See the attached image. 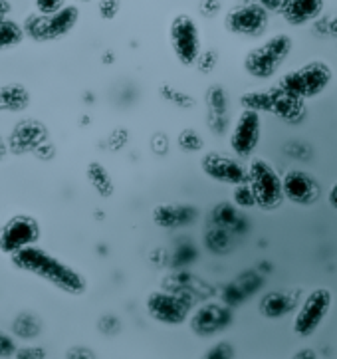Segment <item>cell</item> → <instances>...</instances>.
I'll use <instances>...</instances> for the list:
<instances>
[{
	"label": "cell",
	"mask_w": 337,
	"mask_h": 359,
	"mask_svg": "<svg viewBox=\"0 0 337 359\" xmlns=\"http://www.w3.org/2000/svg\"><path fill=\"white\" fill-rule=\"evenodd\" d=\"M11 262L16 270L46 280L48 284H52L54 288L66 292L70 296H82L88 290V280L83 278L82 272H78L76 268L60 260L58 256L50 255L38 244L12 255Z\"/></svg>",
	"instance_id": "1"
},
{
	"label": "cell",
	"mask_w": 337,
	"mask_h": 359,
	"mask_svg": "<svg viewBox=\"0 0 337 359\" xmlns=\"http://www.w3.org/2000/svg\"><path fill=\"white\" fill-rule=\"evenodd\" d=\"M291 50H294V38L290 34L278 32L262 40L254 48H250L242 60V68L254 80H270L278 74L284 62L290 58Z\"/></svg>",
	"instance_id": "2"
},
{
	"label": "cell",
	"mask_w": 337,
	"mask_h": 359,
	"mask_svg": "<svg viewBox=\"0 0 337 359\" xmlns=\"http://www.w3.org/2000/svg\"><path fill=\"white\" fill-rule=\"evenodd\" d=\"M333 81V68L326 60H310L280 78L278 88L296 100H314Z\"/></svg>",
	"instance_id": "3"
},
{
	"label": "cell",
	"mask_w": 337,
	"mask_h": 359,
	"mask_svg": "<svg viewBox=\"0 0 337 359\" xmlns=\"http://www.w3.org/2000/svg\"><path fill=\"white\" fill-rule=\"evenodd\" d=\"M80 22V8L76 4H66L54 14L32 12L24 18L22 28L26 38L34 42H56L70 34Z\"/></svg>",
	"instance_id": "4"
},
{
	"label": "cell",
	"mask_w": 337,
	"mask_h": 359,
	"mask_svg": "<svg viewBox=\"0 0 337 359\" xmlns=\"http://www.w3.org/2000/svg\"><path fill=\"white\" fill-rule=\"evenodd\" d=\"M169 44L181 66L185 68L197 66L198 58L202 54V36H200V26L191 14L179 12L171 18Z\"/></svg>",
	"instance_id": "5"
},
{
	"label": "cell",
	"mask_w": 337,
	"mask_h": 359,
	"mask_svg": "<svg viewBox=\"0 0 337 359\" xmlns=\"http://www.w3.org/2000/svg\"><path fill=\"white\" fill-rule=\"evenodd\" d=\"M248 187L252 189L256 207L276 210L284 203L282 175L262 157H252L248 163Z\"/></svg>",
	"instance_id": "6"
},
{
	"label": "cell",
	"mask_w": 337,
	"mask_h": 359,
	"mask_svg": "<svg viewBox=\"0 0 337 359\" xmlns=\"http://www.w3.org/2000/svg\"><path fill=\"white\" fill-rule=\"evenodd\" d=\"M270 11L256 0H245L224 14L226 32L242 38H260L268 30Z\"/></svg>",
	"instance_id": "7"
},
{
	"label": "cell",
	"mask_w": 337,
	"mask_h": 359,
	"mask_svg": "<svg viewBox=\"0 0 337 359\" xmlns=\"http://www.w3.org/2000/svg\"><path fill=\"white\" fill-rule=\"evenodd\" d=\"M333 306V294L327 288L312 290L300 304L294 318V334L300 337H312L324 325Z\"/></svg>",
	"instance_id": "8"
},
{
	"label": "cell",
	"mask_w": 337,
	"mask_h": 359,
	"mask_svg": "<svg viewBox=\"0 0 337 359\" xmlns=\"http://www.w3.org/2000/svg\"><path fill=\"white\" fill-rule=\"evenodd\" d=\"M42 238L40 222L30 215H14L0 226V252L16 255L28 246H34Z\"/></svg>",
	"instance_id": "9"
},
{
	"label": "cell",
	"mask_w": 337,
	"mask_h": 359,
	"mask_svg": "<svg viewBox=\"0 0 337 359\" xmlns=\"http://www.w3.org/2000/svg\"><path fill=\"white\" fill-rule=\"evenodd\" d=\"M260 140H262V116L256 109L245 107L231 129L228 147L238 159H252Z\"/></svg>",
	"instance_id": "10"
},
{
	"label": "cell",
	"mask_w": 337,
	"mask_h": 359,
	"mask_svg": "<svg viewBox=\"0 0 337 359\" xmlns=\"http://www.w3.org/2000/svg\"><path fill=\"white\" fill-rule=\"evenodd\" d=\"M200 171L210 181L221 185H246L248 183V165L236 155H226L221 151H207L200 159Z\"/></svg>",
	"instance_id": "11"
},
{
	"label": "cell",
	"mask_w": 337,
	"mask_h": 359,
	"mask_svg": "<svg viewBox=\"0 0 337 359\" xmlns=\"http://www.w3.org/2000/svg\"><path fill=\"white\" fill-rule=\"evenodd\" d=\"M145 310L157 324L183 325L188 322L193 306L183 296H177L173 292L153 290L145 300Z\"/></svg>",
	"instance_id": "12"
},
{
	"label": "cell",
	"mask_w": 337,
	"mask_h": 359,
	"mask_svg": "<svg viewBox=\"0 0 337 359\" xmlns=\"http://www.w3.org/2000/svg\"><path fill=\"white\" fill-rule=\"evenodd\" d=\"M8 151L11 155L22 157V155H32L42 143L50 141V131L46 123L34 117L20 119L8 135Z\"/></svg>",
	"instance_id": "13"
},
{
	"label": "cell",
	"mask_w": 337,
	"mask_h": 359,
	"mask_svg": "<svg viewBox=\"0 0 337 359\" xmlns=\"http://www.w3.org/2000/svg\"><path fill=\"white\" fill-rule=\"evenodd\" d=\"M284 197L298 207H312L322 197V185L314 175L303 169H290L282 175Z\"/></svg>",
	"instance_id": "14"
},
{
	"label": "cell",
	"mask_w": 337,
	"mask_h": 359,
	"mask_svg": "<svg viewBox=\"0 0 337 359\" xmlns=\"http://www.w3.org/2000/svg\"><path fill=\"white\" fill-rule=\"evenodd\" d=\"M233 322V312L224 304L219 302H207L197 308L188 318V325L193 334L198 337H210L221 334Z\"/></svg>",
	"instance_id": "15"
},
{
	"label": "cell",
	"mask_w": 337,
	"mask_h": 359,
	"mask_svg": "<svg viewBox=\"0 0 337 359\" xmlns=\"http://www.w3.org/2000/svg\"><path fill=\"white\" fill-rule=\"evenodd\" d=\"M153 222L165 229V231H174V229H186L195 224L200 217V212L195 205L186 203H161L153 207Z\"/></svg>",
	"instance_id": "16"
},
{
	"label": "cell",
	"mask_w": 337,
	"mask_h": 359,
	"mask_svg": "<svg viewBox=\"0 0 337 359\" xmlns=\"http://www.w3.org/2000/svg\"><path fill=\"white\" fill-rule=\"evenodd\" d=\"M326 8V0H282L280 14L294 28L315 22Z\"/></svg>",
	"instance_id": "17"
},
{
	"label": "cell",
	"mask_w": 337,
	"mask_h": 359,
	"mask_svg": "<svg viewBox=\"0 0 337 359\" xmlns=\"http://www.w3.org/2000/svg\"><path fill=\"white\" fill-rule=\"evenodd\" d=\"M32 105L30 90L18 83H2L0 86V114H24Z\"/></svg>",
	"instance_id": "18"
},
{
	"label": "cell",
	"mask_w": 337,
	"mask_h": 359,
	"mask_svg": "<svg viewBox=\"0 0 337 359\" xmlns=\"http://www.w3.org/2000/svg\"><path fill=\"white\" fill-rule=\"evenodd\" d=\"M298 306V294L288 292H268L260 300V313L268 320H280Z\"/></svg>",
	"instance_id": "19"
},
{
	"label": "cell",
	"mask_w": 337,
	"mask_h": 359,
	"mask_svg": "<svg viewBox=\"0 0 337 359\" xmlns=\"http://www.w3.org/2000/svg\"><path fill=\"white\" fill-rule=\"evenodd\" d=\"M44 332V324L40 320V316H36L34 312H18L14 316V320L11 322V334L16 339H22L26 344L36 341L38 337L42 336Z\"/></svg>",
	"instance_id": "20"
},
{
	"label": "cell",
	"mask_w": 337,
	"mask_h": 359,
	"mask_svg": "<svg viewBox=\"0 0 337 359\" xmlns=\"http://www.w3.org/2000/svg\"><path fill=\"white\" fill-rule=\"evenodd\" d=\"M85 179H88L90 187H92L93 191H95L102 198H109L116 193L114 177L107 171V167L102 165L99 161L88 163V167H85Z\"/></svg>",
	"instance_id": "21"
},
{
	"label": "cell",
	"mask_w": 337,
	"mask_h": 359,
	"mask_svg": "<svg viewBox=\"0 0 337 359\" xmlns=\"http://www.w3.org/2000/svg\"><path fill=\"white\" fill-rule=\"evenodd\" d=\"M24 38H26V34H24L22 24H18L12 18L0 20V52L20 46Z\"/></svg>",
	"instance_id": "22"
},
{
	"label": "cell",
	"mask_w": 337,
	"mask_h": 359,
	"mask_svg": "<svg viewBox=\"0 0 337 359\" xmlns=\"http://www.w3.org/2000/svg\"><path fill=\"white\" fill-rule=\"evenodd\" d=\"M159 95L163 97L167 104L174 105V107H179V109H191V107L197 105L195 95L183 92V90H177V88L171 86L169 81H163V83L159 86Z\"/></svg>",
	"instance_id": "23"
},
{
	"label": "cell",
	"mask_w": 337,
	"mask_h": 359,
	"mask_svg": "<svg viewBox=\"0 0 337 359\" xmlns=\"http://www.w3.org/2000/svg\"><path fill=\"white\" fill-rule=\"evenodd\" d=\"M177 145L185 153H198V151L205 149V140L197 129L186 128L177 135Z\"/></svg>",
	"instance_id": "24"
},
{
	"label": "cell",
	"mask_w": 337,
	"mask_h": 359,
	"mask_svg": "<svg viewBox=\"0 0 337 359\" xmlns=\"http://www.w3.org/2000/svg\"><path fill=\"white\" fill-rule=\"evenodd\" d=\"M207 104H209L210 111L214 117H224L226 114V105H228V97L226 92L222 90L221 86H212L207 93Z\"/></svg>",
	"instance_id": "25"
},
{
	"label": "cell",
	"mask_w": 337,
	"mask_h": 359,
	"mask_svg": "<svg viewBox=\"0 0 337 359\" xmlns=\"http://www.w3.org/2000/svg\"><path fill=\"white\" fill-rule=\"evenodd\" d=\"M236 358V351H234V346L228 341V339H222V341H216L210 349L205 351V355L200 359H234Z\"/></svg>",
	"instance_id": "26"
},
{
	"label": "cell",
	"mask_w": 337,
	"mask_h": 359,
	"mask_svg": "<svg viewBox=\"0 0 337 359\" xmlns=\"http://www.w3.org/2000/svg\"><path fill=\"white\" fill-rule=\"evenodd\" d=\"M18 351V344H16V337L0 330V359H11L16 355Z\"/></svg>",
	"instance_id": "27"
},
{
	"label": "cell",
	"mask_w": 337,
	"mask_h": 359,
	"mask_svg": "<svg viewBox=\"0 0 337 359\" xmlns=\"http://www.w3.org/2000/svg\"><path fill=\"white\" fill-rule=\"evenodd\" d=\"M121 11V0H99L97 2V14L102 20H114Z\"/></svg>",
	"instance_id": "28"
},
{
	"label": "cell",
	"mask_w": 337,
	"mask_h": 359,
	"mask_svg": "<svg viewBox=\"0 0 337 359\" xmlns=\"http://www.w3.org/2000/svg\"><path fill=\"white\" fill-rule=\"evenodd\" d=\"M234 203L238 205V207H242V209H248V207H256V201L254 195H252V189L246 185H238L234 187Z\"/></svg>",
	"instance_id": "29"
},
{
	"label": "cell",
	"mask_w": 337,
	"mask_h": 359,
	"mask_svg": "<svg viewBox=\"0 0 337 359\" xmlns=\"http://www.w3.org/2000/svg\"><path fill=\"white\" fill-rule=\"evenodd\" d=\"M97 330H99L104 336H116L117 332L121 330L119 318H117V316H114V313L102 316V318H99V322H97Z\"/></svg>",
	"instance_id": "30"
},
{
	"label": "cell",
	"mask_w": 337,
	"mask_h": 359,
	"mask_svg": "<svg viewBox=\"0 0 337 359\" xmlns=\"http://www.w3.org/2000/svg\"><path fill=\"white\" fill-rule=\"evenodd\" d=\"M216 62H219V52L216 50H202V54H200V58L197 62V68L202 74H209V72L214 70Z\"/></svg>",
	"instance_id": "31"
},
{
	"label": "cell",
	"mask_w": 337,
	"mask_h": 359,
	"mask_svg": "<svg viewBox=\"0 0 337 359\" xmlns=\"http://www.w3.org/2000/svg\"><path fill=\"white\" fill-rule=\"evenodd\" d=\"M32 2H34L36 12L40 14H54L66 6V0H32Z\"/></svg>",
	"instance_id": "32"
},
{
	"label": "cell",
	"mask_w": 337,
	"mask_h": 359,
	"mask_svg": "<svg viewBox=\"0 0 337 359\" xmlns=\"http://www.w3.org/2000/svg\"><path fill=\"white\" fill-rule=\"evenodd\" d=\"M12 359H46V349L40 346H22Z\"/></svg>",
	"instance_id": "33"
},
{
	"label": "cell",
	"mask_w": 337,
	"mask_h": 359,
	"mask_svg": "<svg viewBox=\"0 0 337 359\" xmlns=\"http://www.w3.org/2000/svg\"><path fill=\"white\" fill-rule=\"evenodd\" d=\"M129 135L125 129H114L111 133H109V137H107V145H109V149L111 151H119L125 147V143H128Z\"/></svg>",
	"instance_id": "34"
},
{
	"label": "cell",
	"mask_w": 337,
	"mask_h": 359,
	"mask_svg": "<svg viewBox=\"0 0 337 359\" xmlns=\"http://www.w3.org/2000/svg\"><path fill=\"white\" fill-rule=\"evenodd\" d=\"M32 155H34L38 161L48 163L56 157V147H54V143H52V141H46V143H42V145H40Z\"/></svg>",
	"instance_id": "35"
},
{
	"label": "cell",
	"mask_w": 337,
	"mask_h": 359,
	"mask_svg": "<svg viewBox=\"0 0 337 359\" xmlns=\"http://www.w3.org/2000/svg\"><path fill=\"white\" fill-rule=\"evenodd\" d=\"M66 359H95V353L85 346H74L66 351Z\"/></svg>",
	"instance_id": "36"
},
{
	"label": "cell",
	"mask_w": 337,
	"mask_h": 359,
	"mask_svg": "<svg viewBox=\"0 0 337 359\" xmlns=\"http://www.w3.org/2000/svg\"><path fill=\"white\" fill-rule=\"evenodd\" d=\"M151 147L157 155H165L169 151V137L165 133H155L151 137Z\"/></svg>",
	"instance_id": "37"
},
{
	"label": "cell",
	"mask_w": 337,
	"mask_h": 359,
	"mask_svg": "<svg viewBox=\"0 0 337 359\" xmlns=\"http://www.w3.org/2000/svg\"><path fill=\"white\" fill-rule=\"evenodd\" d=\"M200 12H202V16H209V18L216 16L221 12V0H202Z\"/></svg>",
	"instance_id": "38"
},
{
	"label": "cell",
	"mask_w": 337,
	"mask_h": 359,
	"mask_svg": "<svg viewBox=\"0 0 337 359\" xmlns=\"http://www.w3.org/2000/svg\"><path fill=\"white\" fill-rule=\"evenodd\" d=\"M291 359H317V353H315L312 348H302L294 353V358Z\"/></svg>",
	"instance_id": "39"
},
{
	"label": "cell",
	"mask_w": 337,
	"mask_h": 359,
	"mask_svg": "<svg viewBox=\"0 0 337 359\" xmlns=\"http://www.w3.org/2000/svg\"><path fill=\"white\" fill-rule=\"evenodd\" d=\"M327 203H329V207L337 212V183L329 187V191H327Z\"/></svg>",
	"instance_id": "40"
},
{
	"label": "cell",
	"mask_w": 337,
	"mask_h": 359,
	"mask_svg": "<svg viewBox=\"0 0 337 359\" xmlns=\"http://www.w3.org/2000/svg\"><path fill=\"white\" fill-rule=\"evenodd\" d=\"M8 153H11V151H8V141L0 135V163L6 159V155H8Z\"/></svg>",
	"instance_id": "41"
},
{
	"label": "cell",
	"mask_w": 337,
	"mask_h": 359,
	"mask_svg": "<svg viewBox=\"0 0 337 359\" xmlns=\"http://www.w3.org/2000/svg\"><path fill=\"white\" fill-rule=\"evenodd\" d=\"M8 12H11V2L8 0H0V20L8 18Z\"/></svg>",
	"instance_id": "42"
},
{
	"label": "cell",
	"mask_w": 337,
	"mask_h": 359,
	"mask_svg": "<svg viewBox=\"0 0 337 359\" xmlns=\"http://www.w3.org/2000/svg\"><path fill=\"white\" fill-rule=\"evenodd\" d=\"M331 32H333V34H337V18L333 20V22H331Z\"/></svg>",
	"instance_id": "43"
},
{
	"label": "cell",
	"mask_w": 337,
	"mask_h": 359,
	"mask_svg": "<svg viewBox=\"0 0 337 359\" xmlns=\"http://www.w3.org/2000/svg\"><path fill=\"white\" fill-rule=\"evenodd\" d=\"M82 2H90V0H82Z\"/></svg>",
	"instance_id": "44"
}]
</instances>
